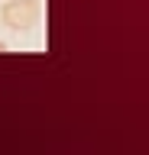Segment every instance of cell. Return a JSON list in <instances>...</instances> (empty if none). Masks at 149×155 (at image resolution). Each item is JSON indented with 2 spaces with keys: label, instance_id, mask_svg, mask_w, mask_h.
Instances as JSON below:
<instances>
[{
  "label": "cell",
  "instance_id": "obj_1",
  "mask_svg": "<svg viewBox=\"0 0 149 155\" xmlns=\"http://www.w3.org/2000/svg\"><path fill=\"white\" fill-rule=\"evenodd\" d=\"M42 16V3L39 0H7L0 7V19L7 29H16V32H29V29L39 26Z\"/></svg>",
  "mask_w": 149,
  "mask_h": 155
},
{
  "label": "cell",
  "instance_id": "obj_2",
  "mask_svg": "<svg viewBox=\"0 0 149 155\" xmlns=\"http://www.w3.org/2000/svg\"><path fill=\"white\" fill-rule=\"evenodd\" d=\"M3 52H7V42H0V55H3Z\"/></svg>",
  "mask_w": 149,
  "mask_h": 155
}]
</instances>
